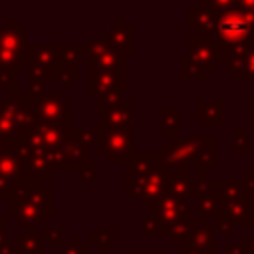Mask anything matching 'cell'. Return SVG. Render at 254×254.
Instances as JSON below:
<instances>
[{
  "label": "cell",
  "mask_w": 254,
  "mask_h": 254,
  "mask_svg": "<svg viewBox=\"0 0 254 254\" xmlns=\"http://www.w3.org/2000/svg\"><path fill=\"white\" fill-rule=\"evenodd\" d=\"M62 254H91V252H89V246L87 244H81L79 242V236L73 234L71 240H69V244L64 246Z\"/></svg>",
  "instance_id": "15"
},
{
  "label": "cell",
  "mask_w": 254,
  "mask_h": 254,
  "mask_svg": "<svg viewBox=\"0 0 254 254\" xmlns=\"http://www.w3.org/2000/svg\"><path fill=\"white\" fill-rule=\"evenodd\" d=\"M99 113H97V131H111L131 125V117L135 111V101L121 97V93H109L101 97L99 101Z\"/></svg>",
  "instance_id": "3"
},
{
  "label": "cell",
  "mask_w": 254,
  "mask_h": 254,
  "mask_svg": "<svg viewBox=\"0 0 254 254\" xmlns=\"http://www.w3.org/2000/svg\"><path fill=\"white\" fill-rule=\"evenodd\" d=\"M69 109H71L69 99H65L60 91L36 95L32 105L34 119L50 125H69Z\"/></svg>",
  "instance_id": "4"
},
{
  "label": "cell",
  "mask_w": 254,
  "mask_h": 254,
  "mask_svg": "<svg viewBox=\"0 0 254 254\" xmlns=\"http://www.w3.org/2000/svg\"><path fill=\"white\" fill-rule=\"evenodd\" d=\"M16 248L22 252V254H40L44 250V236L36 234L32 228L24 234H18L16 236Z\"/></svg>",
  "instance_id": "12"
},
{
  "label": "cell",
  "mask_w": 254,
  "mask_h": 254,
  "mask_svg": "<svg viewBox=\"0 0 254 254\" xmlns=\"http://www.w3.org/2000/svg\"><path fill=\"white\" fill-rule=\"evenodd\" d=\"M155 220L157 218H145V224H143L145 232H163V226L159 222H155Z\"/></svg>",
  "instance_id": "18"
},
{
  "label": "cell",
  "mask_w": 254,
  "mask_h": 254,
  "mask_svg": "<svg viewBox=\"0 0 254 254\" xmlns=\"http://www.w3.org/2000/svg\"><path fill=\"white\" fill-rule=\"evenodd\" d=\"M185 212H187V206L181 196H161L155 200V218L159 220L163 230L167 224H177V220Z\"/></svg>",
  "instance_id": "9"
},
{
  "label": "cell",
  "mask_w": 254,
  "mask_h": 254,
  "mask_svg": "<svg viewBox=\"0 0 254 254\" xmlns=\"http://www.w3.org/2000/svg\"><path fill=\"white\" fill-rule=\"evenodd\" d=\"M137 254H141V252H137Z\"/></svg>",
  "instance_id": "22"
},
{
  "label": "cell",
  "mask_w": 254,
  "mask_h": 254,
  "mask_svg": "<svg viewBox=\"0 0 254 254\" xmlns=\"http://www.w3.org/2000/svg\"><path fill=\"white\" fill-rule=\"evenodd\" d=\"M107 42L113 50H117L121 56L125 54H133V28H129L125 24L123 18L115 20V26L109 30Z\"/></svg>",
  "instance_id": "10"
},
{
  "label": "cell",
  "mask_w": 254,
  "mask_h": 254,
  "mask_svg": "<svg viewBox=\"0 0 254 254\" xmlns=\"http://www.w3.org/2000/svg\"><path fill=\"white\" fill-rule=\"evenodd\" d=\"M16 246L14 244H10V242H6V244H0V254H16Z\"/></svg>",
  "instance_id": "20"
},
{
  "label": "cell",
  "mask_w": 254,
  "mask_h": 254,
  "mask_svg": "<svg viewBox=\"0 0 254 254\" xmlns=\"http://www.w3.org/2000/svg\"><path fill=\"white\" fill-rule=\"evenodd\" d=\"M125 71L121 67L113 69H93L89 67V99H101L109 93H121L123 91V81Z\"/></svg>",
  "instance_id": "6"
},
{
  "label": "cell",
  "mask_w": 254,
  "mask_h": 254,
  "mask_svg": "<svg viewBox=\"0 0 254 254\" xmlns=\"http://www.w3.org/2000/svg\"><path fill=\"white\" fill-rule=\"evenodd\" d=\"M91 254H105V246H97V250L91 252Z\"/></svg>",
  "instance_id": "21"
},
{
  "label": "cell",
  "mask_w": 254,
  "mask_h": 254,
  "mask_svg": "<svg viewBox=\"0 0 254 254\" xmlns=\"http://www.w3.org/2000/svg\"><path fill=\"white\" fill-rule=\"evenodd\" d=\"M32 179H36V177L30 173V169L26 167V163L22 159L0 149V181H8L12 185H22Z\"/></svg>",
  "instance_id": "8"
},
{
  "label": "cell",
  "mask_w": 254,
  "mask_h": 254,
  "mask_svg": "<svg viewBox=\"0 0 254 254\" xmlns=\"http://www.w3.org/2000/svg\"><path fill=\"white\" fill-rule=\"evenodd\" d=\"M87 56H89V67L93 69H113L123 65V56L109 46L107 40L95 38L87 44Z\"/></svg>",
  "instance_id": "7"
},
{
  "label": "cell",
  "mask_w": 254,
  "mask_h": 254,
  "mask_svg": "<svg viewBox=\"0 0 254 254\" xmlns=\"http://www.w3.org/2000/svg\"><path fill=\"white\" fill-rule=\"evenodd\" d=\"M117 242V228L115 226H99L95 234L89 236V244L95 246H105L107 244H115Z\"/></svg>",
  "instance_id": "13"
},
{
  "label": "cell",
  "mask_w": 254,
  "mask_h": 254,
  "mask_svg": "<svg viewBox=\"0 0 254 254\" xmlns=\"http://www.w3.org/2000/svg\"><path fill=\"white\" fill-rule=\"evenodd\" d=\"M163 135H171V137H177V131H179V113L177 109H163Z\"/></svg>",
  "instance_id": "14"
},
{
  "label": "cell",
  "mask_w": 254,
  "mask_h": 254,
  "mask_svg": "<svg viewBox=\"0 0 254 254\" xmlns=\"http://www.w3.org/2000/svg\"><path fill=\"white\" fill-rule=\"evenodd\" d=\"M8 218L6 216H0V244H6L8 240Z\"/></svg>",
  "instance_id": "19"
},
{
  "label": "cell",
  "mask_w": 254,
  "mask_h": 254,
  "mask_svg": "<svg viewBox=\"0 0 254 254\" xmlns=\"http://www.w3.org/2000/svg\"><path fill=\"white\" fill-rule=\"evenodd\" d=\"M133 127H121L111 131H97V151L107 157L109 163H117L129 157V149L133 145Z\"/></svg>",
  "instance_id": "5"
},
{
  "label": "cell",
  "mask_w": 254,
  "mask_h": 254,
  "mask_svg": "<svg viewBox=\"0 0 254 254\" xmlns=\"http://www.w3.org/2000/svg\"><path fill=\"white\" fill-rule=\"evenodd\" d=\"M95 173H97V165H95V163H87V165L79 171V179H81V181H95Z\"/></svg>",
  "instance_id": "17"
},
{
  "label": "cell",
  "mask_w": 254,
  "mask_h": 254,
  "mask_svg": "<svg viewBox=\"0 0 254 254\" xmlns=\"http://www.w3.org/2000/svg\"><path fill=\"white\" fill-rule=\"evenodd\" d=\"M169 181L163 169L161 157L157 155H129L127 157V177H125V196L137 198L157 196L163 192Z\"/></svg>",
  "instance_id": "2"
},
{
  "label": "cell",
  "mask_w": 254,
  "mask_h": 254,
  "mask_svg": "<svg viewBox=\"0 0 254 254\" xmlns=\"http://www.w3.org/2000/svg\"><path fill=\"white\" fill-rule=\"evenodd\" d=\"M44 240H48V242H52V244H60V242H62V232H60V228L48 224V226L44 228Z\"/></svg>",
  "instance_id": "16"
},
{
  "label": "cell",
  "mask_w": 254,
  "mask_h": 254,
  "mask_svg": "<svg viewBox=\"0 0 254 254\" xmlns=\"http://www.w3.org/2000/svg\"><path fill=\"white\" fill-rule=\"evenodd\" d=\"M240 14H224L218 24H216V30H218V36L224 38V40H240L248 34L250 30V24L242 18H238Z\"/></svg>",
  "instance_id": "11"
},
{
  "label": "cell",
  "mask_w": 254,
  "mask_h": 254,
  "mask_svg": "<svg viewBox=\"0 0 254 254\" xmlns=\"http://www.w3.org/2000/svg\"><path fill=\"white\" fill-rule=\"evenodd\" d=\"M52 214V190L46 189V183L40 179L22 183L8 198V216L16 218L18 224L36 226Z\"/></svg>",
  "instance_id": "1"
}]
</instances>
